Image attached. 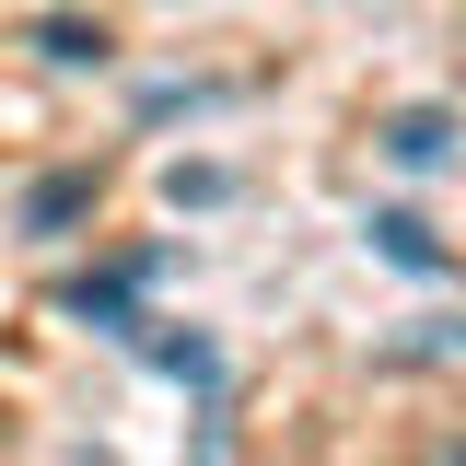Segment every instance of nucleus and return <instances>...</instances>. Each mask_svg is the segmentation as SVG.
<instances>
[{
    "label": "nucleus",
    "mask_w": 466,
    "mask_h": 466,
    "mask_svg": "<svg viewBox=\"0 0 466 466\" xmlns=\"http://www.w3.org/2000/svg\"><path fill=\"white\" fill-rule=\"evenodd\" d=\"M385 152H397V164H443V116H397Z\"/></svg>",
    "instance_id": "nucleus-2"
},
{
    "label": "nucleus",
    "mask_w": 466,
    "mask_h": 466,
    "mask_svg": "<svg viewBox=\"0 0 466 466\" xmlns=\"http://www.w3.org/2000/svg\"><path fill=\"white\" fill-rule=\"evenodd\" d=\"M82 198H94V175H58V187H35V222H70Z\"/></svg>",
    "instance_id": "nucleus-3"
},
{
    "label": "nucleus",
    "mask_w": 466,
    "mask_h": 466,
    "mask_svg": "<svg viewBox=\"0 0 466 466\" xmlns=\"http://www.w3.org/2000/svg\"><path fill=\"white\" fill-rule=\"evenodd\" d=\"M373 245H385L397 268H443V245H431L420 222H408V210H385V222H373Z\"/></svg>",
    "instance_id": "nucleus-1"
},
{
    "label": "nucleus",
    "mask_w": 466,
    "mask_h": 466,
    "mask_svg": "<svg viewBox=\"0 0 466 466\" xmlns=\"http://www.w3.org/2000/svg\"><path fill=\"white\" fill-rule=\"evenodd\" d=\"M443 466H466V443H443Z\"/></svg>",
    "instance_id": "nucleus-4"
}]
</instances>
